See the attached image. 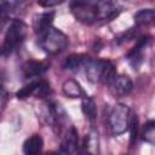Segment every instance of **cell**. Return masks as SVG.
<instances>
[{
	"label": "cell",
	"mask_w": 155,
	"mask_h": 155,
	"mask_svg": "<svg viewBox=\"0 0 155 155\" xmlns=\"http://www.w3.org/2000/svg\"><path fill=\"white\" fill-rule=\"evenodd\" d=\"M69 8L78 22L87 25L111 21L121 12L117 0H70Z\"/></svg>",
	"instance_id": "1"
},
{
	"label": "cell",
	"mask_w": 155,
	"mask_h": 155,
	"mask_svg": "<svg viewBox=\"0 0 155 155\" xmlns=\"http://www.w3.org/2000/svg\"><path fill=\"white\" fill-rule=\"evenodd\" d=\"M36 36L39 46L48 54H57L69 45L68 36L62 30L53 27V24Z\"/></svg>",
	"instance_id": "2"
},
{
	"label": "cell",
	"mask_w": 155,
	"mask_h": 155,
	"mask_svg": "<svg viewBox=\"0 0 155 155\" xmlns=\"http://www.w3.org/2000/svg\"><path fill=\"white\" fill-rule=\"evenodd\" d=\"M85 74L90 82L107 85L115 76L116 69L108 59H90L85 67Z\"/></svg>",
	"instance_id": "3"
},
{
	"label": "cell",
	"mask_w": 155,
	"mask_h": 155,
	"mask_svg": "<svg viewBox=\"0 0 155 155\" xmlns=\"http://www.w3.org/2000/svg\"><path fill=\"white\" fill-rule=\"evenodd\" d=\"M131 110L126 104L117 103L115 104L108 114V126L114 136H120L128 131L130 120H131Z\"/></svg>",
	"instance_id": "4"
},
{
	"label": "cell",
	"mask_w": 155,
	"mask_h": 155,
	"mask_svg": "<svg viewBox=\"0 0 155 155\" xmlns=\"http://www.w3.org/2000/svg\"><path fill=\"white\" fill-rule=\"evenodd\" d=\"M25 36H27V24L22 19H18V18L12 19L10 25L6 29L1 52L11 53L18 46L22 45Z\"/></svg>",
	"instance_id": "5"
},
{
	"label": "cell",
	"mask_w": 155,
	"mask_h": 155,
	"mask_svg": "<svg viewBox=\"0 0 155 155\" xmlns=\"http://www.w3.org/2000/svg\"><path fill=\"white\" fill-rule=\"evenodd\" d=\"M50 93H51V87H50V84L47 81L33 80L31 82H29L28 85L22 87L16 93V96L18 99H25V98H29L31 96H35L38 98H45V97H48Z\"/></svg>",
	"instance_id": "6"
},
{
	"label": "cell",
	"mask_w": 155,
	"mask_h": 155,
	"mask_svg": "<svg viewBox=\"0 0 155 155\" xmlns=\"http://www.w3.org/2000/svg\"><path fill=\"white\" fill-rule=\"evenodd\" d=\"M107 86L114 98H122L130 94L133 88V82L130 76L116 73L115 76L107 84Z\"/></svg>",
	"instance_id": "7"
},
{
	"label": "cell",
	"mask_w": 155,
	"mask_h": 155,
	"mask_svg": "<svg viewBox=\"0 0 155 155\" xmlns=\"http://www.w3.org/2000/svg\"><path fill=\"white\" fill-rule=\"evenodd\" d=\"M61 148L59 153L63 154H74L78 151L79 145V134L76 128L73 125H69L61 134Z\"/></svg>",
	"instance_id": "8"
},
{
	"label": "cell",
	"mask_w": 155,
	"mask_h": 155,
	"mask_svg": "<svg viewBox=\"0 0 155 155\" xmlns=\"http://www.w3.org/2000/svg\"><path fill=\"white\" fill-rule=\"evenodd\" d=\"M149 42H150V36H145V35H143V36H140L139 39H138V41H137V44L133 46V48L127 53V59H128V62H130V64L134 68V69H137L140 64H142V62H143V56H144V50L147 48V46L149 45Z\"/></svg>",
	"instance_id": "9"
},
{
	"label": "cell",
	"mask_w": 155,
	"mask_h": 155,
	"mask_svg": "<svg viewBox=\"0 0 155 155\" xmlns=\"http://www.w3.org/2000/svg\"><path fill=\"white\" fill-rule=\"evenodd\" d=\"M50 64L46 62H41V61H27L23 65H22V74L25 79H36L42 76L47 70H48Z\"/></svg>",
	"instance_id": "10"
},
{
	"label": "cell",
	"mask_w": 155,
	"mask_h": 155,
	"mask_svg": "<svg viewBox=\"0 0 155 155\" xmlns=\"http://www.w3.org/2000/svg\"><path fill=\"white\" fill-rule=\"evenodd\" d=\"M54 19V12L53 11H46L41 13H36L33 17V30L36 35L46 30L48 27L53 24Z\"/></svg>",
	"instance_id": "11"
},
{
	"label": "cell",
	"mask_w": 155,
	"mask_h": 155,
	"mask_svg": "<svg viewBox=\"0 0 155 155\" xmlns=\"http://www.w3.org/2000/svg\"><path fill=\"white\" fill-rule=\"evenodd\" d=\"M91 58L87 54L84 53H74L70 54L63 63V69L68 71H80L81 69H85L86 64L88 63Z\"/></svg>",
	"instance_id": "12"
},
{
	"label": "cell",
	"mask_w": 155,
	"mask_h": 155,
	"mask_svg": "<svg viewBox=\"0 0 155 155\" xmlns=\"http://www.w3.org/2000/svg\"><path fill=\"white\" fill-rule=\"evenodd\" d=\"M44 139L40 134H33L28 137L23 143V153L25 155H34L42 150Z\"/></svg>",
	"instance_id": "13"
},
{
	"label": "cell",
	"mask_w": 155,
	"mask_h": 155,
	"mask_svg": "<svg viewBox=\"0 0 155 155\" xmlns=\"http://www.w3.org/2000/svg\"><path fill=\"white\" fill-rule=\"evenodd\" d=\"M62 91L69 98H82L85 96V92H84L81 85L74 79L65 80L62 85Z\"/></svg>",
	"instance_id": "14"
},
{
	"label": "cell",
	"mask_w": 155,
	"mask_h": 155,
	"mask_svg": "<svg viewBox=\"0 0 155 155\" xmlns=\"http://www.w3.org/2000/svg\"><path fill=\"white\" fill-rule=\"evenodd\" d=\"M154 17H155V13H154L153 8H142L139 11H137L133 16L137 28L148 27V25L153 24L154 23Z\"/></svg>",
	"instance_id": "15"
},
{
	"label": "cell",
	"mask_w": 155,
	"mask_h": 155,
	"mask_svg": "<svg viewBox=\"0 0 155 155\" xmlns=\"http://www.w3.org/2000/svg\"><path fill=\"white\" fill-rule=\"evenodd\" d=\"M81 110L84 113V115L86 116V119L93 124L97 119V107L94 101L88 97V96H84L81 98Z\"/></svg>",
	"instance_id": "16"
},
{
	"label": "cell",
	"mask_w": 155,
	"mask_h": 155,
	"mask_svg": "<svg viewBox=\"0 0 155 155\" xmlns=\"http://www.w3.org/2000/svg\"><path fill=\"white\" fill-rule=\"evenodd\" d=\"M140 136L144 142H147L149 144L155 143V121L154 120H149L148 122L144 124Z\"/></svg>",
	"instance_id": "17"
},
{
	"label": "cell",
	"mask_w": 155,
	"mask_h": 155,
	"mask_svg": "<svg viewBox=\"0 0 155 155\" xmlns=\"http://www.w3.org/2000/svg\"><path fill=\"white\" fill-rule=\"evenodd\" d=\"M84 148L88 153L98 151V132L96 130H91V132L86 134L84 140Z\"/></svg>",
	"instance_id": "18"
},
{
	"label": "cell",
	"mask_w": 155,
	"mask_h": 155,
	"mask_svg": "<svg viewBox=\"0 0 155 155\" xmlns=\"http://www.w3.org/2000/svg\"><path fill=\"white\" fill-rule=\"evenodd\" d=\"M10 4H11V2L7 1V0H0V29L2 28V25H4L5 21L7 19L8 15L13 12V11L11 10L12 6H11Z\"/></svg>",
	"instance_id": "19"
},
{
	"label": "cell",
	"mask_w": 155,
	"mask_h": 155,
	"mask_svg": "<svg viewBox=\"0 0 155 155\" xmlns=\"http://www.w3.org/2000/svg\"><path fill=\"white\" fill-rule=\"evenodd\" d=\"M65 0H38V5L44 7V8H50L57 5H61L62 2H64Z\"/></svg>",
	"instance_id": "20"
},
{
	"label": "cell",
	"mask_w": 155,
	"mask_h": 155,
	"mask_svg": "<svg viewBox=\"0 0 155 155\" xmlns=\"http://www.w3.org/2000/svg\"><path fill=\"white\" fill-rule=\"evenodd\" d=\"M8 101V94L6 92V90L2 87V85H0V114L4 111L6 104Z\"/></svg>",
	"instance_id": "21"
},
{
	"label": "cell",
	"mask_w": 155,
	"mask_h": 155,
	"mask_svg": "<svg viewBox=\"0 0 155 155\" xmlns=\"http://www.w3.org/2000/svg\"><path fill=\"white\" fill-rule=\"evenodd\" d=\"M0 85H1V82H0Z\"/></svg>",
	"instance_id": "22"
}]
</instances>
